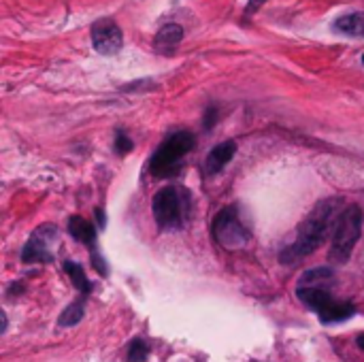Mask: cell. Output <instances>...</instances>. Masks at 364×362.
I'll return each mask as SVG.
<instances>
[{
	"label": "cell",
	"instance_id": "6da1fadb",
	"mask_svg": "<svg viewBox=\"0 0 364 362\" xmlns=\"http://www.w3.org/2000/svg\"><path fill=\"white\" fill-rule=\"evenodd\" d=\"M341 213H343L341 199H326V201L318 203L313 207V211L307 215V219L298 226L296 241L279 254L282 264H294V262L302 260L304 256L313 254L316 249L330 237V233H334Z\"/></svg>",
	"mask_w": 364,
	"mask_h": 362
},
{
	"label": "cell",
	"instance_id": "7a4b0ae2",
	"mask_svg": "<svg viewBox=\"0 0 364 362\" xmlns=\"http://www.w3.org/2000/svg\"><path fill=\"white\" fill-rule=\"evenodd\" d=\"M152 211L160 230H179L190 213V192L183 188H162L152 201Z\"/></svg>",
	"mask_w": 364,
	"mask_h": 362
},
{
	"label": "cell",
	"instance_id": "3957f363",
	"mask_svg": "<svg viewBox=\"0 0 364 362\" xmlns=\"http://www.w3.org/2000/svg\"><path fill=\"white\" fill-rule=\"evenodd\" d=\"M296 296L304 307H309L320 316L322 324H339L356 314V307L352 302L337 300L326 288L320 286H298Z\"/></svg>",
	"mask_w": 364,
	"mask_h": 362
},
{
	"label": "cell",
	"instance_id": "277c9868",
	"mask_svg": "<svg viewBox=\"0 0 364 362\" xmlns=\"http://www.w3.org/2000/svg\"><path fill=\"white\" fill-rule=\"evenodd\" d=\"M194 145H196V138L188 130H179V132L171 134L152 156V162H149L152 175L154 177L173 175L181 166L183 156H188L194 150Z\"/></svg>",
	"mask_w": 364,
	"mask_h": 362
},
{
	"label": "cell",
	"instance_id": "5b68a950",
	"mask_svg": "<svg viewBox=\"0 0 364 362\" xmlns=\"http://www.w3.org/2000/svg\"><path fill=\"white\" fill-rule=\"evenodd\" d=\"M362 209L358 205H349L343 209L337 228L332 233V247H330V260L345 264L354 252V245L362 233Z\"/></svg>",
	"mask_w": 364,
	"mask_h": 362
},
{
	"label": "cell",
	"instance_id": "8992f818",
	"mask_svg": "<svg viewBox=\"0 0 364 362\" xmlns=\"http://www.w3.org/2000/svg\"><path fill=\"white\" fill-rule=\"evenodd\" d=\"M213 239L226 249H241L249 241V230L241 221L237 205L224 207L213 219Z\"/></svg>",
	"mask_w": 364,
	"mask_h": 362
},
{
	"label": "cell",
	"instance_id": "52a82bcc",
	"mask_svg": "<svg viewBox=\"0 0 364 362\" xmlns=\"http://www.w3.org/2000/svg\"><path fill=\"white\" fill-rule=\"evenodd\" d=\"M58 235V228L51 224H43L35 230V235L28 239V243L21 249V262L26 264H47L53 262V254L49 252V243Z\"/></svg>",
	"mask_w": 364,
	"mask_h": 362
},
{
	"label": "cell",
	"instance_id": "ba28073f",
	"mask_svg": "<svg viewBox=\"0 0 364 362\" xmlns=\"http://www.w3.org/2000/svg\"><path fill=\"white\" fill-rule=\"evenodd\" d=\"M92 45L102 55H113L122 49V28L113 19H98L92 26Z\"/></svg>",
	"mask_w": 364,
	"mask_h": 362
},
{
	"label": "cell",
	"instance_id": "9c48e42d",
	"mask_svg": "<svg viewBox=\"0 0 364 362\" xmlns=\"http://www.w3.org/2000/svg\"><path fill=\"white\" fill-rule=\"evenodd\" d=\"M235 154H237V143L235 141H226V143L215 145L209 152L207 160H205V173L207 175H217L221 169H226L228 162L235 158Z\"/></svg>",
	"mask_w": 364,
	"mask_h": 362
},
{
	"label": "cell",
	"instance_id": "30bf717a",
	"mask_svg": "<svg viewBox=\"0 0 364 362\" xmlns=\"http://www.w3.org/2000/svg\"><path fill=\"white\" fill-rule=\"evenodd\" d=\"M69 235L83 243V245H88L90 247V252H94L96 249V228L90 224V221L86 217H81V215H73L69 219Z\"/></svg>",
	"mask_w": 364,
	"mask_h": 362
},
{
	"label": "cell",
	"instance_id": "8fae6325",
	"mask_svg": "<svg viewBox=\"0 0 364 362\" xmlns=\"http://www.w3.org/2000/svg\"><path fill=\"white\" fill-rule=\"evenodd\" d=\"M183 39V28L179 24H166L162 26L156 39H154V47L160 51V53H171Z\"/></svg>",
	"mask_w": 364,
	"mask_h": 362
},
{
	"label": "cell",
	"instance_id": "7c38bea8",
	"mask_svg": "<svg viewBox=\"0 0 364 362\" xmlns=\"http://www.w3.org/2000/svg\"><path fill=\"white\" fill-rule=\"evenodd\" d=\"M334 30H339L349 37H362L364 39V13H349L334 21Z\"/></svg>",
	"mask_w": 364,
	"mask_h": 362
},
{
	"label": "cell",
	"instance_id": "4fadbf2b",
	"mask_svg": "<svg viewBox=\"0 0 364 362\" xmlns=\"http://www.w3.org/2000/svg\"><path fill=\"white\" fill-rule=\"evenodd\" d=\"M332 280H334L332 269H328V266H316V269H309L307 273L300 275L298 286H320L322 288V284H328Z\"/></svg>",
	"mask_w": 364,
	"mask_h": 362
},
{
	"label": "cell",
	"instance_id": "5bb4252c",
	"mask_svg": "<svg viewBox=\"0 0 364 362\" xmlns=\"http://www.w3.org/2000/svg\"><path fill=\"white\" fill-rule=\"evenodd\" d=\"M64 271L69 273L71 282L75 284V288H77L79 292H83V294H90V292H92V284H90V280L86 277V271H83L81 264L69 260V262H64Z\"/></svg>",
	"mask_w": 364,
	"mask_h": 362
},
{
	"label": "cell",
	"instance_id": "9a60e30c",
	"mask_svg": "<svg viewBox=\"0 0 364 362\" xmlns=\"http://www.w3.org/2000/svg\"><path fill=\"white\" fill-rule=\"evenodd\" d=\"M83 316H86V307H83V300H75L73 305H69V307L60 314V320L58 324L62 328H71V326H77Z\"/></svg>",
	"mask_w": 364,
	"mask_h": 362
},
{
	"label": "cell",
	"instance_id": "2e32d148",
	"mask_svg": "<svg viewBox=\"0 0 364 362\" xmlns=\"http://www.w3.org/2000/svg\"><path fill=\"white\" fill-rule=\"evenodd\" d=\"M149 356V345L145 343V339H134L128 345V362H145Z\"/></svg>",
	"mask_w": 364,
	"mask_h": 362
},
{
	"label": "cell",
	"instance_id": "e0dca14e",
	"mask_svg": "<svg viewBox=\"0 0 364 362\" xmlns=\"http://www.w3.org/2000/svg\"><path fill=\"white\" fill-rule=\"evenodd\" d=\"M116 150H118L120 156H122V154H128V152L132 150V141L126 136V132H118V136H116Z\"/></svg>",
	"mask_w": 364,
	"mask_h": 362
},
{
	"label": "cell",
	"instance_id": "ac0fdd59",
	"mask_svg": "<svg viewBox=\"0 0 364 362\" xmlns=\"http://www.w3.org/2000/svg\"><path fill=\"white\" fill-rule=\"evenodd\" d=\"M215 118H217V109H215V107H209V109H207V116H205V128H207V130L213 128Z\"/></svg>",
	"mask_w": 364,
	"mask_h": 362
},
{
	"label": "cell",
	"instance_id": "d6986e66",
	"mask_svg": "<svg viewBox=\"0 0 364 362\" xmlns=\"http://www.w3.org/2000/svg\"><path fill=\"white\" fill-rule=\"evenodd\" d=\"M266 3V0H249V5H247V9H245V13L247 15H251V13H254V11H258L262 5Z\"/></svg>",
	"mask_w": 364,
	"mask_h": 362
},
{
	"label": "cell",
	"instance_id": "ffe728a7",
	"mask_svg": "<svg viewBox=\"0 0 364 362\" xmlns=\"http://www.w3.org/2000/svg\"><path fill=\"white\" fill-rule=\"evenodd\" d=\"M96 217H98V226L104 228V213H102L100 209H96Z\"/></svg>",
	"mask_w": 364,
	"mask_h": 362
},
{
	"label": "cell",
	"instance_id": "44dd1931",
	"mask_svg": "<svg viewBox=\"0 0 364 362\" xmlns=\"http://www.w3.org/2000/svg\"><path fill=\"white\" fill-rule=\"evenodd\" d=\"M358 345L364 350V332H362V335H358Z\"/></svg>",
	"mask_w": 364,
	"mask_h": 362
},
{
	"label": "cell",
	"instance_id": "7402d4cb",
	"mask_svg": "<svg viewBox=\"0 0 364 362\" xmlns=\"http://www.w3.org/2000/svg\"><path fill=\"white\" fill-rule=\"evenodd\" d=\"M362 64H364V55H362Z\"/></svg>",
	"mask_w": 364,
	"mask_h": 362
}]
</instances>
